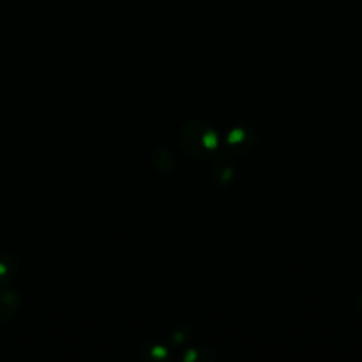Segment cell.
Masks as SVG:
<instances>
[{"instance_id":"2","label":"cell","mask_w":362,"mask_h":362,"mask_svg":"<svg viewBox=\"0 0 362 362\" xmlns=\"http://www.w3.org/2000/svg\"><path fill=\"white\" fill-rule=\"evenodd\" d=\"M21 307V297L16 290H0V324H8L16 318Z\"/></svg>"},{"instance_id":"4","label":"cell","mask_w":362,"mask_h":362,"mask_svg":"<svg viewBox=\"0 0 362 362\" xmlns=\"http://www.w3.org/2000/svg\"><path fill=\"white\" fill-rule=\"evenodd\" d=\"M212 171L216 177V180L223 184V182H228L229 177L232 175V165H230V161H229V157L222 154L219 156L216 160H215V164L212 167Z\"/></svg>"},{"instance_id":"5","label":"cell","mask_w":362,"mask_h":362,"mask_svg":"<svg viewBox=\"0 0 362 362\" xmlns=\"http://www.w3.org/2000/svg\"><path fill=\"white\" fill-rule=\"evenodd\" d=\"M153 163L161 171H170L175 165V163H174L171 154L168 153V150L163 148V147L154 150V153H153Z\"/></svg>"},{"instance_id":"1","label":"cell","mask_w":362,"mask_h":362,"mask_svg":"<svg viewBox=\"0 0 362 362\" xmlns=\"http://www.w3.org/2000/svg\"><path fill=\"white\" fill-rule=\"evenodd\" d=\"M211 130V127L199 120L188 122L182 126L180 132V141L184 150L195 158L205 160L211 156L209 148L204 143L205 134Z\"/></svg>"},{"instance_id":"3","label":"cell","mask_w":362,"mask_h":362,"mask_svg":"<svg viewBox=\"0 0 362 362\" xmlns=\"http://www.w3.org/2000/svg\"><path fill=\"white\" fill-rule=\"evenodd\" d=\"M18 269L17 259L11 253H4L0 256V290L7 288L14 280Z\"/></svg>"},{"instance_id":"6","label":"cell","mask_w":362,"mask_h":362,"mask_svg":"<svg viewBox=\"0 0 362 362\" xmlns=\"http://www.w3.org/2000/svg\"><path fill=\"white\" fill-rule=\"evenodd\" d=\"M359 307L362 308V293H361V296H359Z\"/></svg>"}]
</instances>
